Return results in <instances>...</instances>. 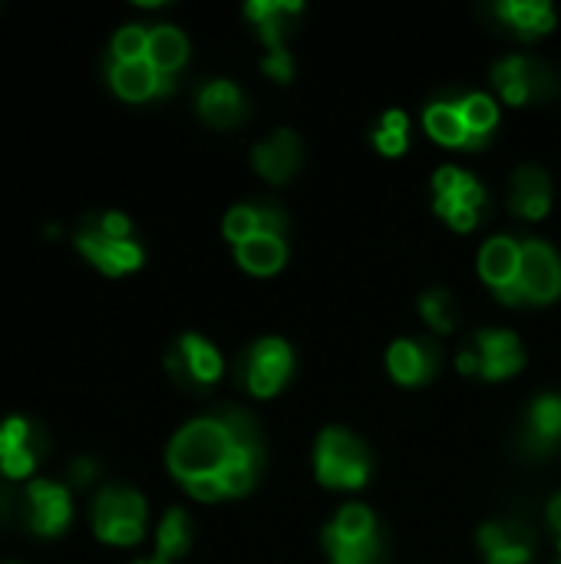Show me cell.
I'll return each instance as SVG.
<instances>
[{
    "label": "cell",
    "mask_w": 561,
    "mask_h": 564,
    "mask_svg": "<svg viewBox=\"0 0 561 564\" xmlns=\"http://www.w3.org/2000/svg\"><path fill=\"white\" fill-rule=\"evenodd\" d=\"M231 449H235V440L222 420H198V423H188L175 436L169 449V466L182 482L195 476H218Z\"/></svg>",
    "instance_id": "obj_1"
},
{
    "label": "cell",
    "mask_w": 561,
    "mask_h": 564,
    "mask_svg": "<svg viewBox=\"0 0 561 564\" xmlns=\"http://www.w3.org/2000/svg\"><path fill=\"white\" fill-rule=\"evenodd\" d=\"M370 459L367 449L344 430H327L317 443V476L327 486L357 489L367 482Z\"/></svg>",
    "instance_id": "obj_2"
},
{
    "label": "cell",
    "mask_w": 561,
    "mask_h": 564,
    "mask_svg": "<svg viewBox=\"0 0 561 564\" xmlns=\"http://www.w3.org/2000/svg\"><path fill=\"white\" fill-rule=\"evenodd\" d=\"M519 284L529 301H552L561 291V261L546 241H526L519 261Z\"/></svg>",
    "instance_id": "obj_3"
},
{
    "label": "cell",
    "mask_w": 561,
    "mask_h": 564,
    "mask_svg": "<svg viewBox=\"0 0 561 564\" xmlns=\"http://www.w3.org/2000/svg\"><path fill=\"white\" fill-rule=\"evenodd\" d=\"M76 245L103 274H126V271H136L142 264V248L136 241H112L96 225L83 228L76 235Z\"/></svg>",
    "instance_id": "obj_4"
},
{
    "label": "cell",
    "mask_w": 561,
    "mask_h": 564,
    "mask_svg": "<svg viewBox=\"0 0 561 564\" xmlns=\"http://www.w3.org/2000/svg\"><path fill=\"white\" fill-rule=\"evenodd\" d=\"M169 367H172V373H175L182 383H188V387H205V383H215V380H218V373H222V357H218V350H215L208 340L188 334V337L179 340L175 354L169 357Z\"/></svg>",
    "instance_id": "obj_5"
},
{
    "label": "cell",
    "mask_w": 561,
    "mask_h": 564,
    "mask_svg": "<svg viewBox=\"0 0 561 564\" xmlns=\"http://www.w3.org/2000/svg\"><path fill=\"white\" fill-rule=\"evenodd\" d=\"M291 370V350L284 340L268 337L261 344H255L251 357H248V387L258 397H271L281 390V383L288 380Z\"/></svg>",
    "instance_id": "obj_6"
},
{
    "label": "cell",
    "mask_w": 561,
    "mask_h": 564,
    "mask_svg": "<svg viewBox=\"0 0 561 564\" xmlns=\"http://www.w3.org/2000/svg\"><path fill=\"white\" fill-rule=\"evenodd\" d=\"M26 506L36 535H60L69 522V492L56 482H30Z\"/></svg>",
    "instance_id": "obj_7"
},
{
    "label": "cell",
    "mask_w": 561,
    "mask_h": 564,
    "mask_svg": "<svg viewBox=\"0 0 561 564\" xmlns=\"http://www.w3.org/2000/svg\"><path fill=\"white\" fill-rule=\"evenodd\" d=\"M109 79H112V89L122 99H132V102L172 89V76L159 73L149 59H132V63H119L116 59L112 69H109Z\"/></svg>",
    "instance_id": "obj_8"
},
{
    "label": "cell",
    "mask_w": 561,
    "mask_h": 564,
    "mask_svg": "<svg viewBox=\"0 0 561 564\" xmlns=\"http://www.w3.org/2000/svg\"><path fill=\"white\" fill-rule=\"evenodd\" d=\"M476 354L483 357V373L489 380H503V377L516 373L526 364L519 337L509 334V330H483L476 337Z\"/></svg>",
    "instance_id": "obj_9"
},
{
    "label": "cell",
    "mask_w": 561,
    "mask_h": 564,
    "mask_svg": "<svg viewBox=\"0 0 561 564\" xmlns=\"http://www.w3.org/2000/svg\"><path fill=\"white\" fill-rule=\"evenodd\" d=\"M298 162H301V142H298V135L291 129H278L268 142H261L255 149V165L271 182L291 178Z\"/></svg>",
    "instance_id": "obj_10"
},
{
    "label": "cell",
    "mask_w": 561,
    "mask_h": 564,
    "mask_svg": "<svg viewBox=\"0 0 561 564\" xmlns=\"http://www.w3.org/2000/svg\"><path fill=\"white\" fill-rule=\"evenodd\" d=\"M145 502L132 489H103L93 506V529L103 532L109 525H142Z\"/></svg>",
    "instance_id": "obj_11"
},
{
    "label": "cell",
    "mask_w": 561,
    "mask_h": 564,
    "mask_svg": "<svg viewBox=\"0 0 561 564\" xmlns=\"http://www.w3.org/2000/svg\"><path fill=\"white\" fill-rule=\"evenodd\" d=\"M489 564H522L532 555V535L522 525H486L479 532Z\"/></svg>",
    "instance_id": "obj_12"
},
{
    "label": "cell",
    "mask_w": 561,
    "mask_h": 564,
    "mask_svg": "<svg viewBox=\"0 0 561 564\" xmlns=\"http://www.w3.org/2000/svg\"><path fill=\"white\" fill-rule=\"evenodd\" d=\"M519 261L522 245H516L513 238H493L479 254V271L493 288H506L519 278Z\"/></svg>",
    "instance_id": "obj_13"
},
{
    "label": "cell",
    "mask_w": 561,
    "mask_h": 564,
    "mask_svg": "<svg viewBox=\"0 0 561 564\" xmlns=\"http://www.w3.org/2000/svg\"><path fill=\"white\" fill-rule=\"evenodd\" d=\"M513 208L522 218H542L549 212V178L542 169H519L513 178Z\"/></svg>",
    "instance_id": "obj_14"
},
{
    "label": "cell",
    "mask_w": 561,
    "mask_h": 564,
    "mask_svg": "<svg viewBox=\"0 0 561 564\" xmlns=\"http://www.w3.org/2000/svg\"><path fill=\"white\" fill-rule=\"evenodd\" d=\"M390 360V373L400 380V383H420L433 373L436 367V354L427 350L423 344L417 340H397L387 354Z\"/></svg>",
    "instance_id": "obj_15"
},
{
    "label": "cell",
    "mask_w": 561,
    "mask_h": 564,
    "mask_svg": "<svg viewBox=\"0 0 561 564\" xmlns=\"http://www.w3.org/2000/svg\"><path fill=\"white\" fill-rule=\"evenodd\" d=\"M198 109H202V116H205L212 126L225 129V126H235V122L241 119V96H238V89H235L231 83L215 79V83H208V86L202 89Z\"/></svg>",
    "instance_id": "obj_16"
},
{
    "label": "cell",
    "mask_w": 561,
    "mask_h": 564,
    "mask_svg": "<svg viewBox=\"0 0 561 564\" xmlns=\"http://www.w3.org/2000/svg\"><path fill=\"white\" fill-rule=\"evenodd\" d=\"M284 254H288L284 241H281L278 235H268V231H258V235H251L248 241L238 245V261H241V268H248V271H255V274H271V271H278V268L284 264Z\"/></svg>",
    "instance_id": "obj_17"
},
{
    "label": "cell",
    "mask_w": 561,
    "mask_h": 564,
    "mask_svg": "<svg viewBox=\"0 0 561 564\" xmlns=\"http://www.w3.org/2000/svg\"><path fill=\"white\" fill-rule=\"evenodd\" d=\"M261 466V446H238L231 449V456L225 459V466L218 469V479L225 486V496H241L255 486Z\"/></svg>",
    "instance_id": "obj_18"
},
{
    "label": "cell",
    "mask_w": 561,
    "mask_h": 564,
    "mask_svg": "<svg viewBox=\"0 0 561 564\" xmlns=\"http://www.w3.org/2000/svg\"><path fill=\"white\" fill-rule=\"evenodd\" d=\"M536 73H542L539 63H529L522 56H509L503 63H496V86L503 89V96L509 102H526L536 93Z\"/></svg>",
    "instance_id": "obj_19"
},
{
    "label": "cell",
    "mask_w": 561,
    "mask_h": 564,
    "mask_svg": "<svg viewBox=\"0 0 561 564\" xmlns=\"http://www.w3.org/2000/svg\"><path fill=\"white\" fill-rule=\"evenodd\" d=\"M185 53H188V43L182 36V30L175 26H155L149 30V50H145V59L159 69V73H172L185 63Z\"/></svg>",
    "instance_id": "obj_20"
},
{
    "label": "cell",
    "mask_w": 561,
    "mask_h": 564,
    "mask_svg": "<svg viewBox=\"0 0 561 564\" xmlns=\"http://www.w3.org/2000/svg\"><path fill=\"white\" fill-rule=\"evenodd\" d=\"M427 129L446 145H466L470 142V126L460 112V102H433L427 109Z\"/></svg>",
    "instance_id": "obj_21"
},
{
    "label": "cell",
    "mask_w": 561,
    "mask_h": 564,
    "mask_svg": "<svg viewBox=\"0 0 561 564\" xmlns=\"http://www.w3.org/2000/svg\"><path fill=\"white\" fill-rule=\"evenodd\" d=\"M499 13L509 17L522 33H546L555 23V13L546 0H506L499 3Z\"/></svg>",
    "instance_id": "obj_22"
},
{
    "label": "cell",
    "mask_w": 561,
    "mask_h": 564,
    "mask_svg": "<svg viewBox=\"0 0 561 564\" xmlns=\"http://www.w3.org/2000/svg\"><path fill=\"white\" fill-rule=\"evenodd\" d=\"M460 112H463V119H466V126H470V142H466V145H479V142L486 139V132H489V129L496 126V119H499L496 102H493L489 96H483V93L466 96V99L460 102Z\"/></svg>",
    "instance_id": "obj_23"
},
{
    "label": "cell",
    "mask_w": 561,
    "mask_h": 564,
    "mask_svg": "<svg viewBox=\"0 0 561 564\" xmlns=\"http://www.w3.org/2000/svg\"><path fill=\"white\" fill-rule=\"evenodd\" d=\"M185 549H188V519L182 509H172L159 525V562L165 564L169 558H179Z\"/></svg>",
    "instance_id": "obj_24"
},
{
    "label": "cell",
    "mask_w": 561,
    "mask_h": 564,
    "mask_svg": "<svg viewBox=\"0 0 561 564\" xmlns=\"http://www.w3.org/2000/svg\"><path fill=\"white\" fill-rule=\"evenodd\" d=\"M337 539L344 542H367L374 539V516L364 506H344L334 519V525H327Z\"/></svg>",
    "instance_id": "obj_25"
},
{
    "label": "cell",
    "mask_w": 561,
    "mask_h": 564,
    "mask_svg": "<svg viewBox=\"0 0 561 564\" xmlns=\"http://www.w3.org/2000/svg\"><path fill=\"white\" fill-rule=\"evenodd\" d=\"M532 433L539 446H552L561 440V397H542L532 406Z\"/></svg>",
    "instance_id": "obj_26"
},
{
    "label": "cell",
    "mask_w": 561,
    "mask_h": 564,
    "mask_svg": "<svg viewBox=\"0 0 561 564\" xmlns=\"http://www.w3.org/2000/svg\"><path fill=\"white\" fill-rule=\"evenodd\" d=\"M324 545H327V552H331L334 564H374L377 552H380L377 535H374V539H367V542H344V539H337L331 529L324 532Z\"/></svg>",
    "instance_id": "obj_27"
},
{
    "label": "cell",
    "mask_w": 561,
    "mask_h": 564,
    "mask_svg": "<svg viewBox=\"0 0 561 564\" xmlns=\"http://www.w3.org/2000/svg\"><path fill=\"white\" fill-rule=\"evenodd\" d=\"M420 311H423V317L436 327V330H453V321H456V304H453V297L446 294V291H427L423 297H420Z\"/></svg>",
    "instance_id": "obj_28"
},
{
    "label": "cell",
    "mask_w": 561,
    "mask_h": 564,
    "mask_svg": "<svg viewBox=\"0 0 561 564\" xmlns=\"http://www.w3.org/2000/svg\"><path fill=\"white\" fill-rule=\"evenodd\" d=\"M145 50H149V30L129 23L116 33L112 40V56L119 63H132V59H145Z\"/></svg>",
    "instance_id": "obj_29"
},
{
    "label": "cell",
    "mask_w": 561,
    "mask_h": 564,
    "mask_svg": "<svg viewBox=\"0 0 561 564\" xmlns=\"http://www.w3.org/2000/svg\"><path fill=\"white\" fill-rule=\"evenodd\" d=\"M261 231V225H258V208H251V205H238V208H231L228 212V218H225V235L235 241V245H241V241H248L251 235H258Z\"/></svg>",
    "instance_id": "obj_30"
},
{
    "label": "cell",
    "mask_w": 561,
    "mask_h": 564,
    "mask_svg": "<svg viewBox=\"0 0 561 564\" xmlns=\"http://www.w3.org/2000/svg\"><path fill=\"white\" fill-rule=\"evenodd\" d=\"M33 466H36V453H33V446H20V449H13V453L0 456V473H3V476H10V479H23V476H30V473H33Z\"/></svg>",
    "instance_id": "obj_31"
},
{
    "label": "cell",
    "mask_w": 561,
    "mask_h": 564,
    "mask_svg": "<svg viewBox=\"0 0 561 564\" xmlns=\"http://www.w3.org/2000/svg\"><path fill=\"white\" fill-rule=\"evenodd\" d=\"M30 440H33V430H30L26 420H7L0 426V456L13 453L20 446H30Z\"/></svg>",
    "instance_id": "obj_32"
},
{
    "label": "cell",
    "mask_w": 561,
    "mask_h": 564,
    "mask_svg": "<svg viewBox=\"0 0 561 564\" xmlns=\"http://www.w3.org/2000/svg\"><path fill=\"white\" fill-rule=\"evenodd\" d=\"M466 178H470V172L453 169V165H443V169L436 172V178H433L436 195H460V188L466 185Z\"/></svg>",
    "instance_id": "obj_33"
},
{
    "label": "cell",
    "mask_w": 561,
    "mask_h": 564,
    "mask_svg": "<svg viewBox=\"0 0 561 564\" xmlns=\"http://www.w3.org/2000/svg\"><path fill=\"white\" fill-rule=\"evenodd\" d=\"M96 228L106 235V238H112V241H129V218L122 215V212H106V215H99V221H96Z\"/></svg>",
    "instance_id": "obj_34"
},
{
    "label": "cell",
    "mask_w": 561,
    "mask_h": 564,
    "mask_svg": "<svg viewBox=\"0 0 561 564\" xmlns=\"http://www.w3.org/2000/svg\"><path fill=\"white\" fill-rule=\"evenodd\" d=\"M185 489H188L195 499H202V502H215L218 496H225V486H222L218 476H195V479L185 482Z\"/></svg>",
    "instance_id": "obj_35"
},
{
    "label": "cell",
    "mask_w": 561,
    "mask_h": 564,
    "mask_svg": "<svg viewBox=\"0 0 561 564\" xmlns=\"http://www.w3.org/2000/svg\"><path fill=\"white\" fill-rule=\"evenodd\" d=\"M261 66H265V73H268V76H274V79H281V83H284V79H291V69H294V66H291V56H288V50H284V46L271 50V53L265 56V63H261Z\"/></svg>",
    "instance_id": "obj_36"
},
{
    "label": "cell",
    "mask_w": 561,
    "mask_h": 564,
    "mask_svg": "<svg viewBox=\"0 0 561 564\" xmlns=\"http://www.w3.org/2000/svg\"><path fill=\"white\" fill-rule=\"evenodd\" d=\"M258 225H261V231H268V235H284V212L278 208V205H261L258 208Z\"/></svg>",
    "instance_id": "obj_37"
},
{
    "label": "cell",
    "mask_w": 561,
    "mask_h": 564,
    "mask_svg": "<svg viewBox=\"0 0 561 564\" xmlns=\"http://www.w3.org/2000/svg\"><path fill=\"white\" fill-rule=\"evenodd\" d=\"M377 145L387 152V155H397L407 149V132H393V129H380L377 132Z\"/></svg>",
    "instance_id": "obj_38"
},
{
    "label": "cell",
    "mask_w": 561,
    "mask_h": 564,
    "mask_svg": "<svg viewBox=\"0 0 561 564\" xmlns=\"http://www.w3.org/2000/svg\"><path fill=\"white\" fill-rule=\"evenodd\" d=\"M476 218H479V212H473V208H466V205H456V208L446 215V221H450L453 228H460V231H470V228L476 225Z\"/></svg>",
    "instance_id": "obj_39"
},
{
    "label": "cell",
    "mask_w": 561,
    "mask_h": 564,
    "mask_svg": "<svg viewBox=\"0 0 561 564\" xmlns=\"http://www.w3.org/2000/svg\"><path fill=\"white\" fill-rule=\"evenodd\" d=\"M496 294H499V301H506V304H522V301H529L526 291H522V284H519V278H516L513 284H506V288H496Z\"/></svg>",
    "instance_id": "obj_40"
},
{
    "label": "cell",
    "mask_w": 561,
    "mask_h": 564,
    "mask_svg": "<svg viewBox=\"0 0 561 564\" xmlns=\"http://www.w3.org/2000/svg\"><path fill=\"white\" fill-rule=\"evenodd\" d=\"M460 370L463 373H483V357L476 354V350H466V354H460Z\"/></svg>",
    "instance_id": "obj_41"
},
{
    "label": "cell",
    "mask_w": 561,
    "mask_h": 564,
    "mask_svg": "<svg viewBox=\"0 0 561 564\" xmlns=\"http://www.w3.org/2000/svg\"><path fill=\"white\" fill-rule=\"evenodd\" d=\"M93 476H96V466H93L89 459H76V463H73V479H76L79 486L89 482Z\"/></svg>",
    "instance_id": "obj_42"
},
{
    "label": "cell",
    "mask_w": 561,
    "mask_h": 564,
    "mask_svg": "<svg viewBox=\"0 0 561 564\" xmlns=\"http://www.w3.org/2000/svg\"><path fill=\"white\" fill-rule=\"evenodd\" d=\"M384 129L407 132V116H403V112H397V109H393V112H387V116H384Z\"/></svg>",
    "instance_id": "obj_43"
},
{
    "label": "cell",
    "mask_w": 561,
    "mask_h": 564,
    "mask_svg": "<svg viewBox=\"0 0 561 564\" xmlns=\"http://www.w3.org/2000/svg\"><path fill=\"white\" fill-rule=\"evenodd\" d=\"M549 519H552V525L559 529V535H561V496L552 502V509H549Z\"/></svg>",
    "instance_id": "obj_44"
},
{
    "label": "cell",
    "mask_w": 561,
    "mask_h": 564,
    "mask_svg": "<svg viewBox=\"0 0 561 564\" xmlns=\"http://www.w3.org/2000/svg\"><path fill=\"white\" fill-rule=\"evenodd\" d=\"M136 564H162V562H159V558H155V562H136Z\"/></svg>",
    "instance_id": "obj_45"
}]
</instances>
